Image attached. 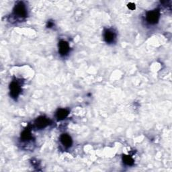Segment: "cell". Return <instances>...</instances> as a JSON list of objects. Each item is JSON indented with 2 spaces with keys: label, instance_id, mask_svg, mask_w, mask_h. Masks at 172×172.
<instances>
[{
  "label": "cell",
  "instance_id": "obj_1",
  "mask_svg": "<svg viewBox=\"0 0 172 172\" xmlns=\"http://www.w3.org/2000/svg\"><path fill=\"white\" fill-rule=\"evenodd\" d=\"M13 13L15 16L20 18H24L27 15L26 7L24 4L22 2L18 3L13 9Z\"/></svg>",
  "mask_w": 172,
  "mask_h": 172
},
{
  "label": "cell",
  "instance_id": "obj_2",
  "mask_svg": "<svg viewBox=\"0 0 172 172\" xmlns=\"http://www.w3.org/2000/svg\"><path fill=\"white\" fill-rule=\"evenodd\" d=\"M159 12L158 10H153L147 12V21L151 24H155L159 19Z\"/></svg>",
  "mask_w": 172,
  "mask_h": 172
},
{
  "label": "cell",
  "instance_id": "obj_3",
  "mask_svg": "<svg viewBox=\"0 0 172 172\" xmlns=\"http://www.w3.org/2000/svg\"><path fill=\"white\" fill-rule=\"evenodd\" d=\"M10 96L14 99H16L21 92V88L17 81H12L10 85Z\"/></svg>",
  "mask_w": 172,
  "mask_h": 172
},
{
  "label": "cell",
  "instance_id": "obj_4",
  "mask_svg": "<svg viewBox=\"0 0 172 172\" xmlns=\"http://www.w3.org/2000/svg\"><path fill=\"white\" fill-rule=\"evenodd\" d=\"M36 126L39 129H43L49 124V120L44 116H40L35 120Z\"/></svg>",
  "mask_w": 172,
  "mask_h": 172
},
{
  "label": "cell",
  "instance_id": "obj_5",
  "mask_svg": "<svg viewBox=\"0 0 172 172\" xmlns=\"http://www.w3.org/2000/svg\"><path fill=\"white\" fill-rule=\"evenodd\" d=\"M58 51H59L61 55L65 56L69 51V46L68 43L64 40H61L58 43Z\"/></svg>",
  "mask_w": 172,
  "mask_h": 172
},
{
  "label": "cell",
  "instance_id": "obj_6",
  "mask_svg": "<svg viewBox=\"0 0 172 172\" xmlns=\"http://www.w3.org/2000/svg\"><path fill=\"white\" fill-rule=\"evenodd\" d=\"M116 38L115 33L111 30H106L104 33V40L108 43H111L114 42Z\"/></svg>",
  "mask_w": 172,
  "mask_h": 172
},
{
  "label": "cell",
  "instance_id": "obj_7",
  "mask_svg": "<svg viewBox=\"0 0 172 172\" xmlns=\"http://www.w3.org/2000/svg\"><path fill=\"white\" fill-rule=\"evenodd\" d=\"M60 140L61 143L64 145L65 147H69L71 146L72 144V140L71 138L70 137V136H69L67 134H63L61 137Z\"/></svg>",
  "mask_w": 172,
  "mask_h": 172
},
{
  "label": "cell",
  "instance_id": "obj_8",
  "mask_svg": "<svg viewBox=\"0 0 172 172\" xmlns=\"http://www.w3.org/2000/svg\"><path fill=\"white\" fill-rule=\"evenodd\" d=\"M69 114V111L66 109H59L56 113V117L58 120H61L65 119Z\"/></svg>",
  "mask_w": 172,
  "mask_h": 172
},
{
  "label": "cell",
  "instance_id": "obj_9",
  "mask_svg": "<svg viewBox=\"0 0 172 172\" xmlns=\"http://www.w3.org/2000/svg\"><path fill=\"white\" fill-rule=\"evenodd\" d=\"M21 138L23 139V141H28L32 139L31 131L29 128H26L21 134Z\"/></svg>",
  "mask_w": 172,
  "mask_h": 172
},
{
  "label": "cell",
  "instance_id": "obj_10",
  "mask_svg": "<svg viewBox=\"0 0 172 172\" xmlns=\"http://www.w3.org/2000/svg\"><path fill=\"white\" fill-rule=\"evenodd\" d=\"M123 162L127 165H133L134 164V160L130 155H124L123 157Z\"/></svg>",
  "mask_w": 172,
  "mask_h": 172
},
{
  "label": "cell",
  "instance_id": "obj_11",
  "mask_svg": "<svg viewBox=\"0 0 172 172\" xmlns=\"http://www.w3.org/2000/svg\"><path fill=\"white\" fill-rule=\"evenodd\" d=\"M128 8L130 9V10H135V8H136V7H135V4L134 3H129V4H128Z\"/></svg>",
  "mask_w": 172,
  "mask_h": 172
},
{
  "label": "cell",
  "instance_id": "obj_12",
  "mask_svg": "<svg viewBox=\"0 0 172 172\" xmlns=\"http://www.w3.org/2000/svg\"><path fill=\"white\" fill-rule=\"evenodd\" d=\"M53 26V22H51V21H49L48 22V24H47V27H48V28H51V27Z\"/></svg>",
  "mask_w": 172,
  "mask_h": 172
}]
</instances>
